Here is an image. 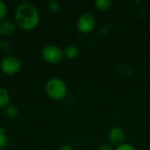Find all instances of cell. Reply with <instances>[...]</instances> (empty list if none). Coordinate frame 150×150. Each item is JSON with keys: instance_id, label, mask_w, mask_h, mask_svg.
Here are the masks:
<instances>
[{"instance_id": "cell-7", "label": "cell", "mask_w": 150, "mask_h": 150, "mask_svg": "<svg viewBox=\"0 0 150 150\" xmlns=\"http://www.w3.org/2000/svg\"><path fill=\"white\" fill-rule=\"evenodd\" d=\"M17 29V25L14 21L4 19L0 22V34L4 37H9L12 35Z\"/></svg>"}, {"instance_id": "cell-10", "label": "cell", "mask_w": 150, "mask_h": 150, "mask_svg": "<svg viewBox=\"0 0 150 150\" xmlns=\"http://www.w3.org/2000/svg\"><path fill=\"white\" fill-rule=\"evenodd\" d=\"M94 4L98 11H106L111 9L112 2L111 0H96Z\"/></svg>"}, {"instance_id": "cell-16", "label": "cell", "mask_w": 150, "mask_h": 150, "mask_svg": "<svg viewBox=\"0 0 150 150\" xmlns=\"http://www.w3.org/2000/svg\"><path fill=\"white\" fill-rule=\"evenodd\" d=\"M115 150H136L135 148L132 145V144H129V143H123L118 147L115 148Z\"/></svg>"}, {"instance_id": "cell-5", "label": "cell", "mask_w": 150, "mask_h": 150, "mask_svg": "<svg viewBox=\"0 0 150 150\" xmlns=\"http://www.w3.org/2000/svg\"><path fill=\"white\" fill-rule=\"evenodd\" d=\"M96 25H97L96 18L90 12L83 13L76 21L77 30L83 34H88L93 32L96 27Z\"/></svg>"}, {"instance_id": "cell-12", "label": "cell", "mask_w": 150, "mask_h": 150, "mask_svg": "<svg viewBox=\"0 0 150 150\" xmlns=\"http://www.w3.org/2000/svg\"><path fill=\"white\" fill-rule=\"evenodd\" d=\"M9 144V138L4 128L0 127V149H4Z\"/></svg>"}, {"instance_id": "cell-4", "label": "cell", "mask_w": 150, "mask_h": 150, "mask_svg": "<svg viewBox=\"0 0 150 150\" xmlns=\"http://www.w3.org/2000/svg\"><path fill=\"white\" fill-rule=\"evenodd\" d=\"M22 68L21 61L16 56H5L0 62V71L7 76L18 74Z\"/></svg>"}, {"instance_id": "cell-2", "label": "cell", "mask_w": 150, "mask_h": 150, "mask_svg": "<svg viewBox=\"0 0 150 150\" xmlns=\"http://www.w3.org/2000/svg\"><path fill=\"white\" fill-rule=\"evenodd\" d=\"M46 95L54 101H60L66 98L68 94V86L66 83L59 77L48 79L45 84Z\"/></svg>"}, {"instance_id": "cell-3", "label": "cell", "mask_w": 150, "mask_h": 150, "mask_svg": "<svg viewBox=\"0 0 150 150\" xmlns=\"http://www.w3.org/2000/svg\"><path fill=\"white\" fill-rule=\"evenodd\" d=\"M41 57L48 64H59L64 58L63 50L56 45L48 44L41 49Z\"/></svg>"}, {"instance_id": "cell-9", "label": "cell", "mask_w": 150, "mask_h": 150, "mask_svg": "<svg viewBox=\"0 0 150 150\" xmlns=\"http://www.w3.org/2000/svg\"><path fill=\"white\" fill-rule=\"evenodd\" d=\"M10 101L11 96L9 91L4 87H0V108H5L10 105Z\"/></svg>"}, {"instance_id": "cell-1", "label": "cell", "mask_w": 150, "mask_h": 150, "mask_svg": "<svg viewBox=\"0 0 150 150\" xmlns=\"http://www.w3.org/2000/svg\"><path fill=\"white\" fill-rule=\"evenodd\" d=\"M40 21V13L33 4L22 2L17 6L14 15V23L18 28L25 32H30L39 25Z\"/></svg>"}, {"instance_id": "cell-19", "label": "cell", "mask_w": 150, "mask_h": 150, "mask_svg": "<svg viewBox=\"0 0 150 150\" xmlns=\"http://www.w3.org/2000/svg\"><path fill=\"white\" fill-rule=\"evenodd\" d=\"M0 78H1V71H0Z\"/></svg>"}, {"instance_id": "cell-6", "label": "cell", "mask_w": 150, "mask_h": 150, "mask_svg": "<svg viewBox=\"0 0 150 150\" xmlns=\"http://www.w3.org/2000/svg\"><path fill=\"white\" fill-rule=\"evenodd\" d=\"M107 137H108L110 143L116 148V147L125 143L126 134L122 128H120L119 127H113L108 132Z\"/></svg>"}, {"instance_id": "cell-17", "label": "cell", "mask_w": 150, "mask_h": 150, "mask_svg": "<svg viewBox=\"0 0 150 150\" xmlns=\"http://www.w3.org/2000/svg\"><path fill=\"white\" fill-rule=\"evenodd\" d=\"M98 150H115V148L111 143H103L98 147Z\"/></svg>"}, {"instance_id": "cell-11", "label": "cell", "mask_w": 150, "mask_h": 150, "mask_svg": "<svg viewBox=\"0 0 150 150\" xmlns=\"http://www.w3.org/2000/svg\"><path fill=\"white\" fill-rule=\"evenodd\" d=\"M4 113L8 118L14 119V118H17L18 116L19 111H18V107L16 105L10 104L9 105H7L4 108Z\"/></svg>"}, {"instance_id": "cell-15", "label": "cell", "mask_w": 150, "mask_h": 150, "mask_svg": "<svg viewBox=\"0 0 150 150\" xmlns=\"http://www.w3.org/2000/svg\"><path fill=\"white\" fill-rule=\"evenodd\" d=\"M0 50L4 52V53H9L11 51V45L9 42L5 40H1L0 41Z\"/></svg>"}, {"instance_id": "cell-13", "label": "cell", "mask_w": 150, "mask_h": 150, "mask_svg": "<svg viewBox=\"0 0 150 150\" xmlns=\"http://www.w3.org/2000/svg\"><path fill=\"white\" fill-rule=\"evenodd\" d=\"M47 9L51 13H55L60 10V4L55 0L48 1L47 4Z\"/></svg>"}, {"instance_id": "cell-18", "label": "cell", "mask_w": 150, "mask_h": 150, "mask_svg": "<svg viewBox=\"0 0 150 150\" xmlns=\"http://www.w3.org/2000/svg\"><path fill=\"white\" fill-rule=\"evenodd\" d=\"M57 150H74L73 149V148L71 147V146H69V145H68V144H64V145H62L59 149Z\"/></svg>"}, {"instance_id": "cell-8", "label": "cell", "mask_w": 150, "mask_h": 150, "mask_svg": "<svg viewBox=\"0 0 150 150\" xmlns=\"http://www.w3.org/2000/svg\"><path fill=\"white\" fill-rule=\"evenodd\" d=\"M79 54H80V50H79L78 47L74 44L68 45L63 49V55L65 58H67L69 60L76 59L79 56Z\"/></svg>"}, {"instance_id": "cell-14", "label": "cell", "mask_w": 150, "mask_h": 150, "mask_svg": "<svg viewBox=\"0 0 150 150\" xmlns=\"http://www.w3.org/2000/svg\"><path fill=\"white\" fill-rule=\"evenodd\" d=\"M7 12H8L7 4L4 1L0 0V22L5 19L7 16Z\"/></svg>"}]
</instances>
